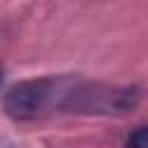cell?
I'll use <instances>...</instances> for the list:
<instances>
[{
    "mask_svg": "<svg viewBox=\"0 0 148 148\" xmlns=\"http://www.w3.org/2000/svg\"><path fill=\"white\" fill-rule=\"evenodd\" d=\"M141 102V88L111 86L74 74L25 79L7 88L2 109L9 118L32 123L56 113L76 116H125Z\"/></svg>",
    "mask_w": 148,
    "mask_h": 148,
    "instance_id": "cell-1",
    "label": "cell"
},
{
    "mask_svg": "<svg viewBox=\"0 0 148 148\" xmlns=\"http://www.w3.org/2000/svg\"><path fill=\"white\" fill-rule=\"evenodd\" d=\"M125 143L132 146V148H148V125H141L132 134H127Z\"/></svg>",
    "mask_w": 148,
    "mask_h": 148,
    "instance_id": "cell-2",
    "label": "cell"
}]
</instances>
